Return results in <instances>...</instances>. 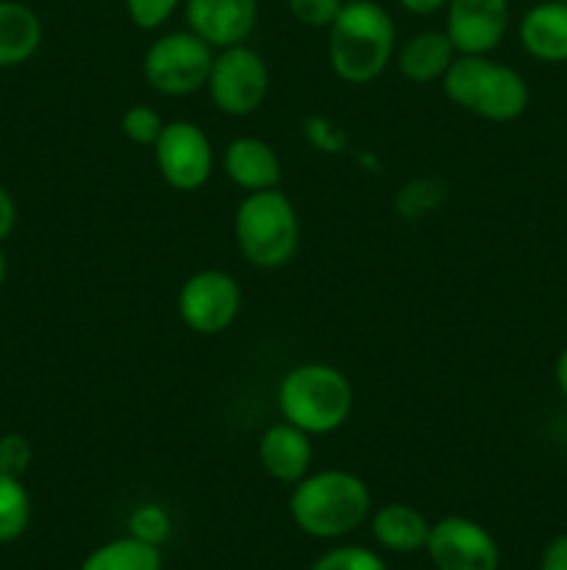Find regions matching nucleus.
<instances>
[{
  "instance_id": "obj_12",
  "label": "nucleus",
  "mask_w": 567,
  "mask_h": 570,
  "mask_svg": "<svg viewBox=\"0 0 567 570\" xmlns=\"http://www.w3.org/2000/svg\"><path fill=\"white\" fill-rule=\"evenodd\" d=\"M259 17V0H187L189 31L211 48L245 45Z\"/></svg>"
},
{
  "instance_id": "obj_4",
  "label": "nucleus",
  "mask_w": 567,
  "mask_h": 570,
  "mask_svg": "<svg viewBox=\"0 0 567 570\" xmlns=\"http://www.w3.org/2000/svg\"><path fill=\"white\" fill-rule=\"evenodd\" d=\"M278 410L284 421L306 434H331L342 426L354 410V387L337 367L298 365L278 384Z\"/></svg>"
},
{
  "instance_id": "obj_23",
  "label": "nucleus",
  "mask_w": 567,
  "mask_h": 570,
  "mask_svg": "<svg viewBox=\"0 0 567 570\" xmlns=\"http://www.w3.org/2000/svg\"><path fill=\"white\" fill-rule=\"evenodd\" d=\"M287 6L300 26L328 28L334 20H337L345 0H287Z\"/></svg>"
},
{
  "instance_id": "obj_29",
  "label": "nucleus",
  "mask_w": 567,
  "mask_h": 570,
  "mask_svg": "<svg viewBox=\"0 0 567 570\" xmlns=\"http://www.w3.org/2000/svg\"><path fill=\"white\" fill-rule=\"evenodd\" d=\"M400 6L411 11V14H434V11L448 6V0H400Z\"/></svg>"
},
{
  "instance_id": "obj_10",
  "label": "nucleus",
  "mask_w": 567,
  "mask_h": 570,
  "mask_svg": "<svg viewBox=\"0 0 567 570\" xmlns=\"http://www.w3.org/2000/svg\"><path fill=\"white\" fill-rule=\"evenodd\" d=\"M428 560L437 570H498V540L481 523L461 515L439 518L426 540Z\"/></svg>"
},
{
  "instance_id": "obj_8",
  "label": "nucleus",
  "mask_w": 567,
  "mask_h": 570,
  "mask_svg": "<svg viewBox=\"0 0 567 570\" xmlns=\"http://www.w3.org/2000/svg\"><path fill=\"white\" fill-rule=\"evenodd\" d=\"M153 150L161 178L178 193L200 189L215 170V150H211L209 137L203 128L189 120L165 122Z\"/></svg>"
},
{
  "instance_id": "obj_7",
  "label": "nucleus",
  "mask_w": 567,
  "mask_h": 570,
  "mask_svg": "<svg viewBox=\"0 0 567 570\" xmlns=\"http://www.w3.org/2000/svg\"><path fill=\"white\" fill-rule=\"evenodd\" d=\"M209 95L222 115L248 117L267 100L270 70L265 59L248 45L222 48L209 72Z\"/></svg>"
},
{
  "instance_id": "obj_13",
  "label": "nucleus",
  "mask_w": 567,
  "mask_h": 570,
  "mask_svg": "<svg viewBox=\"0 0 567 570\" xmlns=\"http://www.w3.org/2000/svg\"><path fill=\"white\" fill-rule=\"evenodd\" d=\"M311 434L292 423H276L259 440V462L270 479L298 484L311 468Z\"/></svg>"
},
{
  "instance_id": "obj_17",
  "label": "nucleus",
  "mask_w": 567,
  "mask_h": 570,
  "mask_svg": "<svg viewBox=\"0 0 567 570\" xmlns=\"http://www.w3.org/2000/svg\"><path fill=\"white\" fill-rule=\"evenodd\" d=\"M42 45V20L17 0H0V70L20 67Z\"/></svg>"
},
{
  "instance_id": "obj_9",
  "label": "nucleus",
  "mask_w": 567,
  "mask_h": 570,
  "mask_svg": "<svg viewBox=\"0 0 567 570\" xmlns=\"http://www.w3.org/2000/svg\"><path fill=\"white\" fill-rule=\"evenodd\" d=\"M242 309V289L226 271H198L183 282L178 295V312L189 332L220 334Z\"/></svg>"
},
{
  "instance_id": "obj_30",
  "label": "nucleus",
  "mask_w": 567,
  "mask_h": 570,
  "mask_svg": "<svg viewBox=\"0 0 567 570\" xmlns=\"http://www.w3.org/2000/svg\"><path fill=\"white\" fill-rule=\"evenodd\" d=\"M556 387L567 399V348L561 351L559 360H556Z\"/></svg>"
},
{
  "instance_id": "obj_2",
  "label": "nucleus",
  "mask_w": 567,
  "mask_h": 570,
  "mask_svg": "<svg viewBox=\"0 0 567 570\" xmlns=\"http://www.w3.org/2000/svg\"><path fill=\"white\" fill-rule=\"evenodd\" d=\"M395 53V22L372 0H348L328 26V61L348 83L381 76Z\"/></svg>"
},
{
  "instance_id": "obj_19",
  "label": "nucleus",
  "mask_w": 567,
  "mask_h": 570,
  "mask_svg": "<svg viewBox=\"0 0 567 570\" xmlns=\"http://www.w3.org/2000/svg\"><path fill=\"white\" fill-rule=\"evenodd\" d=\"M78 570H161V551L131 534L98 546Z\"/></svg>"
},
{
  "instance_id": "obj_31",
  "label": "nucleus",
  "mask_w": 567,
  "mask_h": 570,
  "mask_svg": "<svg viewBox=\"0 0 567 570\" xmlns=\"http://www.w3.org/2000/svg\"><path fill=\"white\" fill-rule=\"evenodd\" d=\"M6 276H9V262H6V254H3V248H0V289H3V284H6Z\"/></svg>"
},
{
  "instance_id": "obj_11",
  "label": "nucleus",
  "mask_w": 567,
  "mask_h": 570,
  "mask_svg": "<svg viewBox=\"0 0 567 570\" xmlns=\"http://www.w3.org/2000/svg\"><path fill=\"white\" fill-rule=\"evenodd\" d=\"M509 28V0H448L445 33L456 53L487 56L504 42Z\"/></svg>"
},
{
  "instance_id": "obj_5",
  "label": "nucleus",
  "mask_w": 567,
  "mask_h": 570,
  "mask_svg": "<svg viewBox=\"0 0 567 570\" xmlns=\"http://www.w3.org/2000/svg\"><path fill=\"white\" fill-rule=\"evenodd\" d=\"M233 234L250 265L261 271H276L287 265L298 250V212L281 189L250 193L233 215Z\"/></svg>"
},
{
  "instance_id": "obj_1",
  "label": "nucleus",
  "mask_w": 567,
  "mask_h": 570,
  "mask_svg": "<svg viewBox=\"0 0 567 570\" xmlns=\"http://www.w3.org/2000/svg\"><path fill=\"white\" fill-rule=\"evenodd\" d=\"M370 488L348 471L306 473L289 495L295 527L317 540H337L356 532L370 518Z\"/></svg>"
},
{
  "instance_id": "obj_24",
  "label": "nucleus",
  "mask_w": 567,
  "mask_h": 570,
  "mask_svg": "<svg viewBox=\"0 0 567 570\" xmlns=\"http://www.w3.org/2000/svg\"><path fill=\"white\" fill-rule=\"evenodd\" d=\"M31 456H33V449L22 434L11 432L0 438V473L22 479V473H26L28 465H31Z\"/></svg>"
},
{
  "instance_id": "obj_32",
  "label": "nucleus",
  "mask_w": 567,
  "mask_h": 570,
  "mask_svg": "<svg viewBox=\"0 0 567 570\" xmlns=\"http://www.w3.org/2000/svg\"><path fill=\"white\" fill-rule=\"evenodd\" d=\"M565 3H567V0H565Z\"/></svg>"
},
{
  "instance_id": "obj_18",
  "label": "nucleus",
  "mask_w": 567,
  "mask_h": 570,
  "mask_svg": "<svg viewBox=\"0 0 567 570\" xmlns=\"http://www.w3.org/2000/svg\"><path fill=\"white\" fill-rule=\"evenodd\" d=\"M372 538L381 549L395 551V554H415L426 549L431 523L426 521L420 510L409 504H387L372 512Z\"/></svg>"
},
{
  "instance_id": "obj_20",
  "label": "nucleus",
  "mask_w": 567,
  "mask_h": 570,
  "mask_svg": "<svg viewBox=\"0 0 567 570\" xmlns=\"http://www.w3.org/2000/svg\"><path fill=\"white\" fill-rule=\"evenodd\" d=\"M31 523V495L17 476L0 473V546L22 538Z\"/></svg>"
},
{
  "instance_id": "obj_3",
  "label": "nucleus",
  "mask_w": 567,
  "mask_h": 570,
  "mask_svg": "<svg viewBox=\"0 0 567 570\" xmlns=\"http://www.w3.org/2000/svg\"><path fill=\"white\" fill-rule=\"evenodd\" d=\"M442 89L450 104L489 122H511L528 109V83L515 67L489 56L459 53L445 72Z\"/></svg>"
},
{
  "instance_id": "obj_28",
  "label": "nucleus",
  "mask_w": 567,
  "mask_h": 570,
  "mask_svg": "<svg viewBox=\"0 0 567 570\" xmlns=\"http://www.w3.org/2000/svg\"><path fill=\"white\" fill-rule=\"evenodd\" d=\"M17 226V204H14V195L9 193L3 181H0V243L11 237Z\"/></svg>"
},
{
  "instance_id": "obj_26",
  "label": "nucleus",
  "mask_w": 567,
  "mask_h": 570,
  "mask_svg": "<svg viewBox=\"0 0 567 570\" xmlns=\"http://www.w3.org/2000/svg\"><path fill=\"white\" fill-rule=\"evenodd\" d=\"M131 532L133 538L145 540V543L159 546L161 540L167 538V532H170V523H167V515L161 510H156V507H142V510L133 512Z\"/></svg>"
},
{
  "instance_id": "obj_16",
  "label": "nucleus",
  "mask_w": 567,
  "mask_h": 570,
  "mask_svg": "<svg viewBox=\"0 0 567 570\" xmlns=\"http://www.w3.org/2000/svg\"><path fill=\"white\" fill-rule=\"evenodd\" d=\"M456 48L445 31H420L400 48L398 70L411 83L442 81L456 59Z\"/></svg>"
},
{
  "instance_id": "obj_21",
  "label": "nucleus",
  "mask_w": 567,
  "mask_h": 570,
  "mask_svg": "<svg viewBox=\"0 0 567 570\" xmlns=\"http://www.w3.org/2000/svg\"><path fill=\"white\" fill-rule=\"evenodd\" d=\"M311 570H389L387 562L365 546H337L315 560Z\"/></svg>"
},
{
  "instance_id": "obj_6",
  "label": "nucleus",
  "mask_w": 567,
  "mask_h": 570,
  "mask_svg": "<svg viewBox=\"0 0 567 570\" xmlns=\"http://www.w3.org/2000/svg\"><path fill=\"white\" fill-rule=\"evenodd\" d=\"M215 48L192 31H172L156 39L142 61L150 87L170 98H183L209 83Z\"/></svg>"
},
{
  "instance_id": "obj_15",
  "label": "nucleus",
  "mask_w": 567,
  "mask_h": 570,
  "mask_svg": "<svg viewBox=\"0 0 567 570\" xmlns=\"http://www.w3.org/2000/svg\"><path fill=\"white\" fill-rule=\"evenodd\" d=\"M222 170L237 187L248 193L278 189L281 184V159L267 142L256 137H239L222 154Z\"/></svg>"
},
{
  "instance_id": "obj_25",
  "label": "nucleus",
  "mask_w": 567,
  "mask_h": 570,
  "mask_svg": "<svg viewBox=\"0 0 567 570\" xmlns=\"http://www.w3.org/2000/svg\"><path fill=\"white\" fill-rule=\"evenodd\" d=\"M178 3L181 0H126V9L133 26L145 28V31H153V28L165 26L170 20Z\"/></svg>"
},
{
  "instance_id": "obj_22",
  "label": "nucleus",
  "mask_w": 567,
  "mask_h": 570,
  "mask_svg": "<svg viewBox=\"0 0 567 570\" xmlns=\"http://www.w3.org/2000/svg\"><path fill=\"white\" fill-rule=\"evenodd\" d=\"M122 134H126L131 142L137 145H153L156 139H159L161 128H165V122H161V117L156 115L150 106L145 104H137L131 106V109L122 115Z\"/></svg>"
},
{
  "instance_id": "obj_27",
  "label": "nucleus",
  "mask_w": 567,
  "mask_h": 570,
  "mask_svg": "<svg viewBox=\"0 0 567 570\" xmlns=\"http://www.w3.org/2000/svg\"><path fill=\"white\" fill-rule=\"evenodd\" d=\"M539 570H567V534H556L539 554Z\"/></svg>"
},
{
  "instance_id": "obj_14",
  "label": "nucleus",
  "mask_w": 567,
  "mask_h": 570,
  "mask_svg": "<svg viewBox=\"0 0 567 570\" xmlns=\"http://www.w3.org/2000/svg\"><path fill=\"white\" fill-rule=\"evenodd\" d=\"M520 45L528 56L548 65L567 61V3L565 0H545L523 14Z\"/></svg>"
}]
</instances>
